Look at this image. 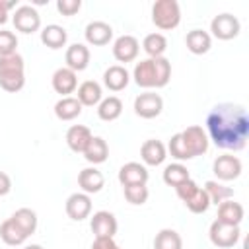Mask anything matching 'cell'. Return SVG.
Returning <instances> with one entry per match:
<instances>
[{"label":"cell","mask_w":249,"mask_h":249,"mask_svg":"<svg viewBox=\"0 0 249 249\" xmlns=\"http://www.w3.org/2000/svg\"><path fill=\"white\" fill-rule=\"evenodd\" d=\"M165 148H167V152L171 154V158H175L179 163H181V161H187V160H193V156L189 154V150H187V146H185V142H183V138H181V132L173 134V136L169 138V144H167Z\"/></svg>","instance_id":"obj_36"},{"label":"cell","mask_w":249,"mask_h":249,"mask_svg":"<svg viewBox=\"0 0 249 249\" xmlns=\"http://www.w3.org/2000/svg\"><path fill=\"white\" fill-rule=\"evenodd\" d=\"M202 189L208 195L210 204H220V202H224V200L233 196V189H230V187H226V185H222L218 181H206Z\"/></svg>","instance_id":"obj_35"},{"label":"cell","mask_w":249,"mask_h":249,"mask_svg":"<svg viewBox=\"0 0 249 249\" xmlns=\"http://www.w3.org/2000/svg\"><path fill=\"white\" fill-rule=\"evenodd\" d=\"M243 216H245V210L239 202H235L233 198H228L224 202L218 204V218L220 222L224 224H231V226H239L243 222Z\"/></svg>","instance_id":"obj_24"},{"label":"cell","mask_w":249,"mask_h":249,"mask_svg":"<svg viewBox=\"0 0 249 249\" xmlns=\"http://www.w3.org/2000/svg\"><path fill=\"white\" fill-rule=\"evenodd\" d=\"M148 169L146 165L138 161H128L119 169V183L123 187L126 185H146L148 183Z\"/></svg>","instance_id":"obj_16"},{"label":"cell","mask_w":249,"mask_h":249,"mask_svg":"<svg viewBox=\"0 0 249 249\" xmlns=\"http://www.w3.org/2000/svg\"><path fill=\"white\" fill-rule=\"evenodd\" d=\"M185 45L193 54H206L212 47V37L204 29H191L185 37Z\"/></svg>","instance_id":"obj_26"},{"label":"cell","mask_w":249,"mask_h":249,"mask_svg":"<svg viewBox=\"0 0 249 249\" xmlns=\"http://www.w3.org/2000/svg\"><path fill=\"white\" fill-rule=\"evenodd\" d=\"M10 218L19 226V230L27 237L31 233H35V230H37V214H35V210H31V208H18Z\"/></svg>","instance_id":"obj_31"},{"label":"cell","mask_w":249,"mask_h":249,"mask_svg":"<svg viewBox=\"0 0 249 249\" xmlns=\"http://www.w3.org/2000/svg\"><path fill=\"white\" fill-rule=\"evenodd\" d=\"M154 249H183V239L175 230L165 228V230H160L156 233Z\"/></svg>","instance_id":"obj_33"},{"label":"cell","mask_w":249,"mask_h":249,"mask_svg":"<svg viewBox=\"0 0 249 249\" xmlns=\"http://www.w3.org/2000/svg\"><path fill=\"white\" fill-rule=\"evenodd\" d=\"M181 138H183V142H185V146H187V150L193 158L206 154L210 140H208V134L202 126H198V124L187 126L185 130H181Z\"/></svg>","instance_id":"obj_10"},{"label":"cell","mask_w":249,"mask_h":249,"mask_svg":"<svg viewBox=\"0 0 249 249\" xmlns=\"http://www.w3.org/2000/svg\"><path fill=\"white\" fill-rule=\"evenodd\" d=\"M51 82H53V89L56 93H60L62 97H68L70 93H74L78 89V76H76L74 70H70L66 66L54 70Z\"/></svg>","instance_id":"obj_15"},{"label":"cell","mask_w":249,"mask_h":249,"mask_svg":"<svg viewBox=\"0 0 249 249\" xmlns=\"http://www.w3.org/2000/svg\"><path fill=\"white\" fill-rule=\"evenodd\" d=\"M16 49H18V37H16V33H12L8 29H0V56L14 54Z\"/></svg>","instance_id":"obj_38"},{"label":"cell","mask_w":249,"mask_h":249,"mask_svg":"<svg viewBox=\"0 0 249 249\" xmlns=\"http://www.w3.org/2000/svg\"><path fill=\"white\" fill-rule=\"evenodd\" d=\"M54 115H56V119H60V121H74L76 117L82 115V103H80L76 97H72V95L60 97V99L54 103Z\"/></svg>","instance_id":"obj_27"},{"label":"cell","mask_w":249,"mask_h":249,"mask_svg":"<svg viewBox=\"0 0 249 249\" xmlns=\"http://www.w3.org/2000/svg\"><path fill=\"white\" fill-rule=\"evenodd\" d=\"M68 41V33L62 25H56V23H49L41 29V43L53 51L56 49H62Z\"/></svg>","instance_id":"obj_25"},{"label":"cell","mask_w":249,"mask_h":249,"mask_svg":"<svg viewBox=\"0 0 249 249\" xmlns=\"http://www.w3.org/2000/svg\"><path fill=\"white\" fill-rule=\"evenodd\" d=\"M76 99L82 103V107H93L99 105V101L103 99V91L101 86L95 80H86L78 86L76 89Z\"/></svg>","instance_id":"obj_23"},{"label":"cell","mask_w":249,"mask_h":249,"mask_svg":"<svg viewBox=\"0 0 249 249\" xmlns=\"http://www.w3.org/2000/svg\"><path fill=\"white\" fill-rule=\"evenodd\" d=\"M91 249H121V245H117L113 237H95Z\"/></svg>","instance_id":"obj_40"},{"label":"cell","mask_w":249,"mask_h":249,"mask_svg":"<svg viewBox=\"0 0 249 249\" xmlns=\"http://www.w3.org/2000/svg\"><path fill=\"white\" fill-rule=\"evenodd\" d=\"M86 41L93 47H103L113 39V27L105 21H89L86 25Z\"/></svg>","instance_id":"obj_20"},{"label":"cell","mask_w":249,"mask_h":249,"mask_svg":"<svg viewBox=\"0 0 249 249\" xmlns=\"http://www.w3.org/2000/svg\"><path fill=\"white\" fill-rule=\"evenodd\" d=\"M82 8V0H56V10L62 16H74Z\"/></svg>","instance_id":"obj_39"},{"label":"cell","mask_w":249,"mask_h":249,"mask_svg":"<svg viewBox=\"0 0 249 249\" xmlns=\"http://www.w3.org/2000/svg\"><path fill=\"white\" fill-rule=\"evenodd\" d=\"M123 113V101L117 97V95H109V97H103L97 105V117L101 121H117Z\"/></svg>","instance_id":"obj_28"},{"label":"cell","mask_w":249,"mask_h":249,"mask_svg":"<svg viewBox=\"0 0 249 249\" xmlns=\"http://www.w3.org/2000/svg\"><path fill=\"white\" fill-rule=\"evenodd\" d=\"M123 189H124V198H126L130 204H134V206L144 204V202L148 200V196H150L146 185H126V187H123Z\"/></svg>","instance_id":"obj_37"},{"label":"cell","mask_w":249,"mask_h":249,"mask_svg":"<svg viewBox=\"0 0 249 249\" xmlns=\"http://www.w3.org/2000/svg\"><path fill=\"white\" fill-rule=\"evenodd\" d=\"M152 21L158 29H175L181 21V8L177 0H158L152 6Z\"/></svg>","instance_id":"obj_5"},{"label":"cell","mask_w":249,"mask_h":249,"mask_svg":"<svg viewBox=\"0 0 249 249\" xmlns=\"http://www.w3.org/2000/svg\"><path fill=\"white\" fill-rule=\"evenodd\" d=\"M84 158H86V161H89L93 165L103 163L109 158V146H107V142L101 136H93L89 140L88 148L84 150Z\"/></svg>","instance_id":"obj_29"},{"label":"cell","mask_w":249,"mask_h":249,"mask_svg":"<svg viewBox=\"0 0 249 249\" xmlns=\"http://www.w3.org/2000/svg\"><path fill=\"white\" fill-rule=\"evenodd\" d=\"M175 193H177V196L185 202V206L193 214H204L208 210V206H210L208 195L193 179H187L185 183H181L179 187H175Z\"/></svg>","instance_id":"obj_4"},{"label":"cell","mask_w":249,"mask_h":249,"mask_svg":"<svg viewBox=\"0 0 249 249\" xmlns=\"http://www.w3.org/2000/svg\"><path fill=\"white\" fill-rule=\"evenodd\" d=\"M140 158L146 165H161L167 158V148L161 140H156V138H150L142 144L140 148Z\"/></svg>","instance_id":"obj_18"},{"label":"cell","mask_w":249,"mask_h":249,"mask_svg":"<svg viewBox=\"0 0 249 249\" xmlns=\"http://www.w3.org/2000/svg\"><path fill=\"white\" fill-rule=\"evenodd\" d=\"M128 82H130V74H128V70H126L124 66H121V64H113V66H109V68L103 72V84H105V88L111 89V91H121V89H124V88L128 86Z\"/></svg>","instance_id":"obj_22"},{"label":"cell","mask_w":249,"mask_h":249,"mask_svg":"<svg viewBox=\"0 0 249 249\" xmlns=\"http://www.w3.org/2000/svg\"><path fill=\"white\" fill-rule=\"evenodd\" d=\"M142 49L150 58H158L163 56L165 49H167V39L161 33H148L142 41Z\"/></svg>","instance_id":"obj_32"},{"label":"cell","mask_w":249,"mask_h":249,"mask_svg":"<svg viewBox=\"0 0 249 249\" xmlns=\"http://www.w3.org/2000/svg\"><path fill=\"white\" fill-rule=\"evenodd\" d=\"M89 49L84 45V43H74L66 49V54H64V60H66V68L74 70V72H82L88 68L89 64Z\"/></svg>","instance_id":"obj_17"},{"label":"cell","mask_w":249,"mask_h":249,"mask_svg":"<svg viewBox=\"0 0 249 249\" xmlns=\"http://www.w3.org/2000/svg\"><path fill=\"white\" fill-rule=\"evenodd\" d=\"M12 191V179L8 173L0 171V196H6Z\"/></svg>","instance_id":"obj_42"},{"label":"cell","mask_w":249,"mask_h":249,"mask_svg":"<svg viewBox=\"0 0 249 249\" xmlns=\"http://www.w3.org/2000/svg\"><path fill=\"white\" fill-rule=\"evenodd\" d=\"M0 239H2L6 245L16 247V245H21V243L27 239V235L19 230V226H18L12 218H8V220H4V222L0 224Z\"/></svg>","instance_id":"obj_30"},{"label":"cell","mask_w":249,"mask_h":249,"mask_svg":"<svg viewBox=\"0 0 249 249\" xmlns=\"http://www.w3.org/2000/svg\"><path fill=\"white\" fill-rule=\"evenodd\" d=\"M12 8H16V0H12V2L0 0V25H4L10 19V10Z\"/></svg>","instance_id":"obj_41"},{"label":"cell","mask_w":249,"mask_h":249,"mask_svg":"<svg viewBox=\"0 0 249 249\" xmlns=\"http://www.w3.org/2000/svg\"><path fill=\"white\" fill-rule=\"evenodd\" d=\"M212 171L214 175L220 179V181H233L241 175L243 171V165H241V160L237 156H231V154H224V156H218L212 163Z\"/></svg>","instance_id":"obj_11"},{"label":"cell","mask_w":249,"mask_h":249,"mask_svg":"<svg viewBox=\"0 0 249 249\" xmlns=\"http://www.w3.org/2000/svg\"><path fill=\"white\" fill-rule=\"evenodd\" d=\"M89 228L95 237H115L119 224L115 214H111L109 210H97L89 220Z\"/></svg>","instance_id":"obj_13"},{"label":"cell","mask_w":249,"mask_h":249,"mask_svg":"<svg viewBox=\"0 0 249 249\" xmlns=\"http://www.w3.org/2000/svg\"><path fill=\"white\" fill-rule=\"evenodd\" d=\"M132 78H134L136 86H140L144 89L163 88L171 80V62L165 56L144 58V60L136 62V66L132 70Z\"/></svg>","instance_id":"obj_2"},{"label":"cell","mask_w":249,"mask_h":249,"mask_svg":"<svg viewBox=\"0 0 249 249\" xmlns=\"http://www.w3.org/2000/svg\"><path fill=\"white\" fill-rule=\"evenodd\" d=\"M187 179H191V175H189V169H187L183 163L175 161V163L165 165V169H163V183H165V185H169V187H179V185L185 183Z\"/></svg>","instance_id":"obj_34"},{"label":"cell","mask_w":249,"mask_h":249,"mask_svg":"<svg viewBox=\"0 0 249 249\" xmlns=\"http://www.w3.org/2000/svg\"><path fill=\"white\" fill-rule=\"evenodd\" d=\"M64 210H66L68 218L74 220V222L86 220L91 214V198H89V195H86V193H72L66 198Z\"/></svg>","instance_id":"obj_12"},{"label":"cell","mask_w":249,"mask_h":249,"mask_svg":"<svg viewBox=\"0 0 249 249\" xmlns=\"http://www.w3.org/2000/svg\"><path fill=\"white\" fill-rule=\"evenodd\" d=\"M210 31L216 39L220 41H230V39H235L241 31V23L235 16L231 14H218L212 18L210 21Z\"/></svg>","instance_id":"obj_7"},{"label":"cell","mask_w":249,"mask_h":249,"mask_svg":"<svg viewBox=\"0 0 249 249\" xmlns=\"http://www.w3.org/2000/svg\"><path fill=\"white\" fill-rule=\"evenodd\" d=\"M78 185L82 189V193L86 195H95L103 189L105 185V177L97 167H84L78 173Z\"/></svg>","instance_id":"obj_19"},{"label":"cell","mask_w":249,"mask_h":249,"mask_svg":"<svg viewBox=\"0 0 249 249\" xmlns=\"http://www.w3.org/2000/svg\"><path fill=\"white\" fill-rule=\"evenodd\" d=\"M239 226H231V224H224L220 220H214L210 224L208 230V237L212 241V245L220 247V249H230L239 241Z\"/></svg>","instance_id":"obj_6"},{"label":"cell","mask_w":249,"mask_h":249,"mask_svg":"<svg viewBox=\"0 0 249 249\" xmlns=\"http://www.w3.org/2000/svg\"><path fill=\"white\" fill-rule=\"evenodd\" d=\"M163 111V99L156 91H144L134 99V113L140 119H156Z\"/></svg>","instance_id":"obj_9"},{"label":"cell","mask_w":249,"mask_h":249,"mask_svg":"<svg viewBox=\"0 0 249 249\" xmlns=\"http://www.w3.org/2000/svg\"><path fill=\"white\" fill-rule=\"evenodd\" d=\"M140 53V43L132 35H121L113 43V56L119 62H132Z\"/></svg>","instance_id":"obj_14"},{"label":"cell","mask_w":249,"mask_h":249,"mask_svg":"<svg viewBox=\"0 0 249 249\" xmlns=\"http://www.w3.org/2000/svg\"><path fill=\"white\" fill-rule=\"evenodd\" d=\"M206 134L222 150L239 152L249 138V115L243 105L218 103L206 117Z\"/></svg>","instance_id":"obj_1"},{"label":"cell","mask_w":249,"mask_h":249,"mask_svg":"<svg viewBox=\"0 0 249 249\" xmlns=\"http://www.w3.org/2000/svg\"><path fill=\"white\" fill-rule=\"evenodd\" d=\"M12 21H14V27L18 31L25 33V35L35 33V31L41 29V16H39V12L33 6H27V4L16 8V12L12 16Z\"/></svg>","instance_id":"obj_8"},{"label":"cell","mask_w":249,"mask_h":249,"mask_svg":"<svg viewBox=\"0 0 249 249\" xmlns=\"http://www.w3.org/2000/svg\"><path fill=\"white\" fill-rule=\"evenodd\" d=\"M91 138H93L91 130L88 126H84V124H72L66 130V144L76 154H84V150L88 148Z\"/></svg>","instance_id":"obj_21"},{"label":"cell","mask_w":249,"mask_h":249,"mask_svg":"<svg viewBox=\"0 0 249 249\" xmlns=\"http://www.w3.org/2000/svg\"><path fill=\"white\" fill-rule=\"evenodd\" d=\"M25 64L19 53L0 56V88L8 93H16L25 86Z\"/></svg>","instance_id":"obj_3"},{"label":"cell","mask_w":249,"mask_h":249,"mask_svg":"<svg viewBox=\"0 0 249 249\" xmlns=\"http://www.w3.org/2000/svg\"><path fill=\"white\" fill-rule=\"evenodd\" d=\"M23 249H45V247H41V245H37V243H31V245H25Z\"/></svg>","instance_id":"obj_43"}]
</instances>
